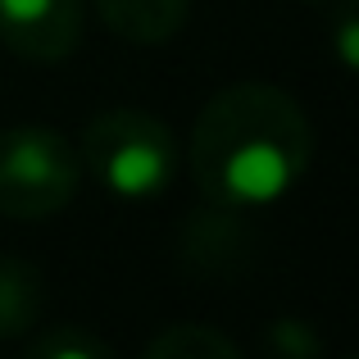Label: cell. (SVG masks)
Here are the masks:
<instances>
[{
  "instance_id": "cell-1",
  "label": "cell",
  "mask_w": 359,
  "mask_h": 359,
  "mask_svg": "<svg viewBox=\"0 0 359 359\" xmlns=\"http://www.w3.org/2000/svg\"><path fill=\"white\" fill-rule=\"evenodd\" d=\"M309 123L296 96L269 82H237L205 100L191 128V177L223 210H264L309 168Z\"/></svg>"
},
{
  "instance_id": "cell-2",
  "label": "cell",
  "mask_w": 359,
  "mask_h": 359,
  "mask_svg": "<svg viewBox=\"0 0 359 359\" xmlns=\"http://www.w3.org/2000/svg\"><path fill=\"white\" fill-rule=\"evenodd\" d=\"M82 164L123 201H150L177 173V141L141 109H105L82 132Z\"/></svg>"
},
{
  "instance_id": "cell-3",
  "label": "cell",
  "mask_w": 359,
  "mask_h": 359,
  "mask_svg": "<svg viewBox=\"0 0 359 359\" xmlns=\"http://www.w3.org/2000/svg\"><path fill=\"white\" fill-rule=\"evenodd\" d=\"M82 159L55 128L0 132V214L50 219L78 196Z\"/></svg>"
},
{
  "instance_id": "cell-4",
  "label": "cell",
  "mask_w": 359,
  "mask_h": 359,
  "mask_svg": "<svg viewBox=\"0 0 359 359\" xmlns=\"http://www.w3.org/2000/svg\"><path fill=\"white\" fill-rule=\"evenodd\" d=\"M0 41L18 60H69L82 41V0H0Z\"/></svg>"
},
{
  "instance_id": "cell-5",
  "label": "cell",
  "mask_w": 359,
  "mask_h": 359,
  "mask_svg": "<svg viewBox=\"0 0 359 359\" xmlns=\"http://www.w3.org/2000/svg\"><path fill=\"white\" fill-rule=\"evenodd\" d=\"M250 250V232L237 219V210H223V205H205L187 219L182 228V259L196 264L205 273H223L228 264H237Z\"/></svg>"
},
{
  "instance_id": "cell-6",
  "label": "cell",
  "mask_w": 359,
  "mask_h": 359,
  "mask_svg": "<svg viewBox=\"0 0 359 359\" xmlns=\"http://www.w3.org/2000/svg\"><path fill=\"white\" fill-rule=\"evenodd\" d=\"M109 32L132 46H159L182 32L191 0H96Z\"/></svg>"
},
{
  "instance_id": "cell-7",
  "label": "cell",
  "mask_w": 359,
  "mask_h": 359,
  "mask_svg": "<svg viewBox=\"0 0 359 359\" xmlns=\"http://www.w3.org/2000/svg\"><path fill=\"white\" fill-rule=\"evenodd\" d=\"M41 269L18 255H0V341H18L41 323Z\"/></svg>"
},
{
  "instance_id": "cell-8",
  "label": "cell",
  "mask_w": 359,
  "mask_h": 359,
  "mask_svg": "<svg viewBox=\"0 0 359 359\" xmlns=\"http://www.w3.org/2000/svg\"><path fill=\"white\" fill-rule=\"evenodd\" d=\"M146 359H241V346L210 323H173L146 341Z\"/></svg>"
},
{
  "instance_id": "cell-9",
  "label": "cell",
  "mask_w": 359,
  "mask_h": 359,
  "mask_svg": "<svg viewBox=\"0 0 359 359\" xmlns=\"http://www.w3.org/2000/svg\"><path fill=\"white\" fill-rule=\"evenodd\" d=\"M27 359H114V346L96 337L91 327H50V332L27 337L23 346Z\"/></svg>"
},
{
  "instance_id": "cell-10",
  "label": "cell",
  "mask_w": 359,
  "mask_h": 359,
  "mask_svg": "<svg viewBox=\"0 0 359 359\" xmlns=\"http://www.w3.org/2000/svg\"><path fill=\"white\" fill-rule=\"evenodd\" d=\"M273 359H318L323 355V337L305 323V318H273L269 332H264Z\"/></svg>"
},
{
  "instance_id": "cell-11",
  "label": "cell",
  "mask_w": 359,
  "mask_h": 359,
  "mask_svg": "<svg viewBox=\"0 0 359 359\" xmlns=\"http://www.w3.org/2000/svg\"><path fill=\"white\" fill-rule=\"evenodd\" d=\"M332 41H337L341 64H346V69H355V64H359V14H355V5H341V9H337Z\"/></svg>"
},
{
  "instance_id": "cell-12",
  "label": "cell",
  "mask_w": 359,
  "mask_h": 359,
  "mask_svg": "<svg viewBox=\"0 0 359 359\" xmlns=\"http://www.w3.org/2000/svg\"><path fill=\"white\" fill-rule=\"evenodd\" d=\"M305 5H314V9H341V5H355V0H305Z\"/></svg>"
}]
</instances>
